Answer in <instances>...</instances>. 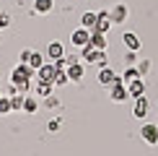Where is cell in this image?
I'll use <instances>...</instances> for the list:
<instances>
[{
    "instance_id": "5bb4252c",
    "label": "cell",
    "mask_w": 158,
    "mask_h": 156,
    "mask_svg": "<svg viewBox=\"0 0 158 156\" xmlns=\"http://www.w3.org/2000/svg\"><path fill=\"white\" fill-rule=\"evenodd\" d=\"M39 109V102H36V94H29V96H23V112H29V115H34Z\"/></svg>"
},
{
    "instance_id": "83f0119b",
    "label": "cell",
    "mask_w": 158,
    "mask_h": 156,
    "mask_svg": "<svg viewBox=\"0 0 158 156\" xmlns=\"http://www.w3.org/2000/svg\"><path fill=\"white\" fill-rule=\"evenodd\" d=\"M124 60H127V65H132V63H135V50H130V55L124 57Z\"/></svg>"
},
{
    "instance_id": "ffe728a7",
    "label": "cell",
    "mask_w": 158,
    "mask_h": 156,
    "mask_svg": "<svg viewBox=\"0 0 158 156\" xmlns=\"http://www.w3.org/2000/svg\"><path fill=\"white\" fill-rule=\"evenodd\" d=\"M8 112H13L10 96H0V115H8Z\"/></svg>"
},
{
    "instance_id": "484cf974",
    "label": "cell",
    "mask_w": 158,
    "mask_h": 156,
    "mask_svg": "<svg viewBox=\"0 0 158 156\" xmlns=\"http://www.w3.org/2000/svg\"><path fill=\"white\" fill-rule=\"evenodd\" d=\"M148 68H150V63H145V60H143L140 65H137V70H140V76H145V73H148Z\"/></svg>"
},
{
    "instance_id": "cb8c5ba5",
    "label": "cell",
    "mask_w": 158,
    "mask_h": 156,
    "mask_svg": "<svg viewBox=\"0 0 158 156\" xmlns=\"http://www.w3.org/2000/svg\"><path fill=\"white\" fill-rule=\"evenodd\" d=\"M60 125H62V120H52L49 125H47V130H49V133H57V130H60Z\"/></svg>"
},
{
    "instance_id": "9a60e30c",
    "label": "cell",
    "mask_w": 158,
    "mask_h": 156,
    "mask_svg": "<svg viewBox=\"0 0 158 156\" xmlns=\"http://www.w3.org/2000/svg\"><path fill=\"white\" fill-rule=\"evenodd\" d=\"M91 44H94L96 50H106V34H101V31H91Z\"/></svg>"
},
{
    "instance_id": "f1b7e54d",
    "label": "cell",
    "mask_w": 158,
    "mask_h": 156,
    "mask_svg": "<svg viewBox=\"0 0 158 156\" xmlns=\"http://www.w3.org/2000/svg\"><path fill=\"white\" fill-rule=\"evenodd\" d=\"M0 31H3V29H0ZM0 42H3V34H0Z\"/></svg>"
},
{
    "instance_id": "7a4b0ae2",
    "label": "cell",
    "mask_w": 158,
    "mask_h": 156,
    "mask_svg": "<svg viewBox=\"0 0 158 156\" xmlns=\"http://www.w3.org/2000/svg\"><path fill=\"white\" fill-rule=\"evenodd\" d=\"M109 94H111V102H124V99H130L127 83L122 81V76H117V81L109 86Z\"/></svg>"
},
{
    "instance_id": "ba28073f",
    "label": "cell",
    "mask_w": 158,
    "mask_h": 156,
    "mask_svg": "<svg viewBox=\"0 0 158 156\" xmlns=\"http://www.w3.org/2000/svg\"><path fill=\"white\" fill-rule=\"evenodd\" d=\"M148 109H150L148 99H145V96H137V99H135V109H132V115L137 117V120H143V117L148 115Z\"/></svg>"
},
{
    "instance_id": "30bf717a",
    "label": "cell",
    "mask_w": 158,
    "mask_h": 156,
    "mask_svg": "<svg viewBox=\"0 0 158 156\" xmlns=\"http://www.w3.org/2000/svg\"><path fill=\"white\" fill-rule=\"evenodd\" d=\"M62 55H65L62 42H49V47H47V57H49V60H60Z\"/></svg>"
},
{
    "instance_id": "5b68a950",
    "label": "cell",
    "mask_w": 158,
    "mask_h": 156,
    "mask_svg": "<svg viewBox=\"0 0 158 156\" xmlns=\"http://www.w3.org/2000/svg\"><path fill=\"white\" fill-rule=\"evenodd\" d=\"M140 135H143V141L145 143H150V146H156L158 143V125H143V130H140Z\"/></svg>"
},
{
    "instance_id": "d6986e66",
    "label": "cell",
    "mask_w": 158,
    "mask_h": 156,
    "mask_svg": "<svg viewBox=\"0 0 158 156\" xmlns=\"http://www.w3.org/2000/svg\"><path fill=\"white\" fill-rule=\"evenodd\" d=\"M135 78H143L140 70H137V68H127V70H124V76H122V81L130 83V81H135Z\"/></svg>"
},
{
    "instance_id": "4fadbf2b",
    "label": "cell",
    "mask_w": 158,
    "mask_h": 156,
    "mask_svg": "<svg viewBox=\"0 0 158 156\" xmlns=\"http://www.w3.org/2000/svg\"><path fill=\"white\" fill-rule=\"evenodd\" d=\"M52 8H55L52 0H34V13L36 16H44V13H49Z\"/></svg>"
},
{
    "instance_id": "44dd1931",
    "label": "cell",
    "mask_w": 158,
    "mask_h": 156,
    "mask_svg": "<svg viewBox=\"0 0 158 156\" xmlns=\"http://www.w3.org/2000/svg\"><path fill=\"white\" fill-rule=\"evenodd\" d=\"M55 86H65V83H70V78H68V70H57V76H55Z\"/></svg>"
},
{
    "instance_id": "603a6c76",
    "label": "cell",
    "mask_w": 158,
    "mask_h": 156,
    "mask_svg": "<svg viewBox=\"0 0 158 156\" xmlns=\"http://www.w3.org/2000/svg\"><path fill=\"white\" fill-rule=\"evenodd\" d=\"M10 26V16L8 13H0V29H8Z\"/></svg>"
},
{
    "instance_id": "52a82bcc",
    "label": "cell",
    "mask_w": 158,
    "mask_h": 156,
    "mask_svg": "<svg viewBox=\"0 0 158 156\" xmlns=\"http://www.w3.org/2000/svg\"><path fill=\"white\" fill-rule=\"evenodd\" d=\"M114 81H117V73L109 68V65H104V68L98 70V83H101V86H111Z\"/></svg>"
},
{
    "instance_id": "e0dca14e",
    "label": "cell",
    "mask_w": 158,
    "mask_h": 156,
    "mask_svg": "<svg viewBox=\"0 0 158 156\" xmlns=\"http://www.w3.org/2000/svg\"><path fill=\"white\" fill-rule=\"evenodd\" d=\"M122 39H124V44H127V50H135V52L140 50V39H137L132 31H127V34H124Z\"/></svg>"
},
{
    "instance_id": "2e32d148",
    "label": "cell",
    "mask_w": 158,
    "mask_h": 156,
    "mask_svg": "<svg viewBox=\"0 0 158 156\" xmlns=\"http://www.w3.org/2000/svg\"><path fill=\"white\" fill-rule=\"evenodd\" d=\"M96 21H98V13H94V11H88V13L81 16V26H85V29H94Z\"/></svg>"
},
{
    "instance_id": "8992f818",
    "label": "cell",
    "mask_w": 158,
    "mask_h": 156,
    "mask_svg": "<svg viewBox=\"0 0 158 156\" xmlns=\"http://www.w3.org/2000/svg\"><path fill=\"white\" fill-rule=\"evenodd\" d=\"M52 91H55V83H52V81H36V83H34V94L42 96V99L52 96Z\"/></svg>"
},
{
    "instance_id": "7c38bea8",
    "label": "cell",
    "mask_w": 158,
    "mask_h": 156,
    "mask_svg": "<svg viewBox=\"0 0 158 156\" xmlns=\"http://www.w3.org/2000/svg\"><path fill=\"white\" fill-rule=\"evenodd\" d=\"M83 73H85V70H83V65H81V63L68 65V78H70L73 83H78V81H81V78H83Z\"/></svg>"
},
{
    "instance_id": "7402d4cb",
    "label": "cell",
    "mask_w": 158,
    "mask_h": 156,
    "mask_svg": "<svg viewBox=\"0 0 158 156\" xmlns=\"http://www.w3.org/2000/svg\"><path fill=\"white\" fill-rule=\"evenodd\" d=\"M10 104H13V109H23V96L21 94H13L10 96Z\"/></svg>"
},
{
    "instance_id": "d4e9b609",
    "label": "cell",
    "mask_w": 158,
    "mask_h": 156,
    "mask_svg": "<svg viewBox=\"0 0 158 156\" xmlns=\"http://www.w3.org/2000/svg\"><path fill=\"white\" fill-rule=\"evenodd\" d=\"M44 104H47V107H60V102H57V96H47V99H44Z\"/></svg>"
},
{
    "instance_id": "ac0fdd59",
    "label": "cell",
    "mask_w": 158,
    "mask_h": 156,
    "mask_svg": "<svg viewBox=\"0 0 158 156\" xmlns=\"http://www.w3.org/2000/svg\"><path fill=\"white\" fill-rule=\"evenodd\" d=\"M44 63H47V60H44V55H42V52H31V57H29V65H31L34 70H39Z\"/></svg>"
},
{
    "instance_id": "6da1fadb",
    "label": "cell",
    "mask_w": 158,
    "mask_h": 156,
    "mask_svg": "<svg viewBox=\"0 0 158 156\" xmlns=\"http://www.w3.org/2000/svg\"><path fill=\"white\" fill-rule=\"evenodd\" d=\"M34 76H36V70L31 68L29 63H18V68L10 73V83H16V86H18V83H26V81H31Z\"/></svg>"
},
{
    "instance_id": "9c48e42d",
    "label": "cell",
    "mask_w": 158,
    "mask_h": 156,
    "mask_svg": "<svg viewBox=\"0 0 158 156\" xmlns=\"http://www.w3.org/2000/svg\"><path fill=\"white\" fill-rule=\"evenodd\" d=\"M127 91H130V96H132V99L143 96V94H145V83H143V78H135V81H130V83H127Z\"/></svg>"
},
{
    "instance_id": "8fae6325",
    "label": "cell",
    "mask_w": 158,
    "mask_h": 156,
    "mask_svg": "<svg viewBox=\"0 0 158 156\" xmlns=\"http://www.w3.org/2000/svg\"><path fill=\"white\" fill-rule=\"evenodd\" d=\"M109 18H111V24H122L124 18H127V8H124V5H114V8L109 11Z\"/></svg>"
},
{
    "instance_id": "4316f807",
    "label": "cell",
    "mask_w": 158,
    "mask_h": 156,
    "mask_svg": "<svg viewBox=\"0 0 158 156\" xmlns=\"http://www.w3.org/2000/svg\"><path fill=\"white\" fill-rule=\"evenodd\" d=\"M29 57H31V50H23L21 52V63H29Z\"/></svg>"
},
{
    "instance_id": "3957f363",
    "label": "cell",
    "mask_w": 158,
    "mask_h": 156,
    "mask_svg": "<svg viewBox=\"0 0 158 156\" xmlns=\"http://www.w3.org/2000/svg\"><path fill=\"white\" fill-rule=\"evenodd\" d=\"M88 42H91V29H85V26L75 29L73 37H70V44H73V47H85Z\"/></svg>"
},
{
    "instance_id": "277c9868",
    "label": "cell",
    "mask_w": 158,
    "mask_h": 156,
    "mask_svg": "<svg viewBox=\"0 0 158 156\" xmlns=\"http://www.w3.org/2000/svg\"><path fill=\"white\" fill-rule=\"evenodd\" d=\"M55 76H57V65L52 60H47L42 68L36 70V81H55Z\"/></svg>"
}]
</instances>
